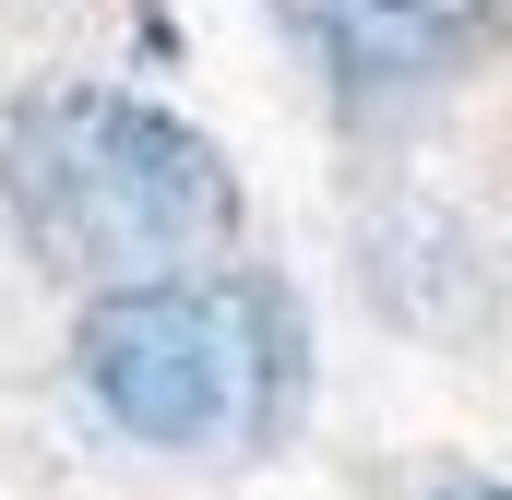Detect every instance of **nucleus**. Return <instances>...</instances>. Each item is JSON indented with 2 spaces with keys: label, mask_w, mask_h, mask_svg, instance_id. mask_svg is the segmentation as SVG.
<instances>
[{
  "label": "nucleus",
  "mask_w": 512,
  "mask_h": 500,
  "mask_svg": "<svg viewBox=\"0 0 512 500\" xmlns=\"http://www.w3.org/2000/svg\"><path fill=\"white\" fill-rule=\"evenodd\" d=\"M0 215L24 262H48L72 298L203 274L251 227L239 155L167 96H131L96 72H48L0 108Z\"/></svg>",
  "instance_id": "1"
},
{
  "label": "nucleus",
  "mask_w": 512,
  "mask_h": 500,
  "mask_svg": "<svg viewBox=\"0 0 512 500\" xmlns=\"http://www.w3.org/2000/svg\"><path fill=\"white\" fill-rule=\"evenodd\" d=\"M72 370L131 453L167 465H251L310 417V310L262 262H203L155 286H96L72 310Z\"/></svg>",
  "instance_id": "2"
},
{
  "label": "nucleus",
  "mask_w": 512,
  "mask_h": 500,
  "mask_svg": "<svg viewBox=\"0 0 512 500\" xmlns=\"http://www.w3.org/2000/svg\"><path fill=\"white\" fill-rule=\"evenodd\" d=\"M358 298L393 334H417V346H477L501 322V262L477 250V227L453 203L393 191V203L358 215Z\"/></svg>",
  "instance_id": "3"
},
{
  "label": "nucleus",
  "mask_w": 512,
  "mask_h": 500,
  "mask_svg": "<svg viewBox=\"0 0 512 500\" xmlns=\"http://www.w3.org/2000/svg\"><path fill=\"white\" fill-rule=\"evenodd\" d=\"M370 12H405V24H429L441 48H465V60H489L512 36V0H370Z\"/></svg>",
  "instance_id": "4"
},
{
  "label": "nucleus",
  "mask_w": 512,
  "mask_h": 500,
  "mask_svg": "<svg viewBox=\"0 0 512 500\" xmlns=\"http://www.w3.org/2000/svg\"><path fill=\"white\" fill-rule=\"evenodd\" d=\"M429 500H512V477H441Z\"/></svg>",
  "instance_id": "5"
}]
</instances>
